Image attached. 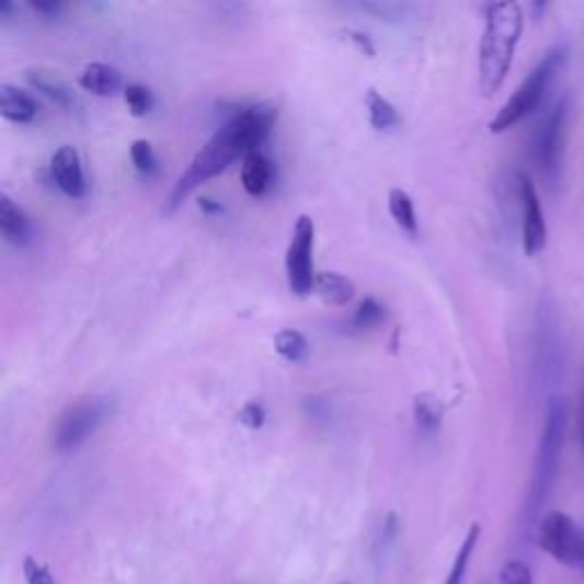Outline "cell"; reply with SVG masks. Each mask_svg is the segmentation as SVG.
<instances>
[{"mask_svg": "<svg viewBox=\"0 0 584 584\" xmlns=\"http://www.w3.org/2000/svg\"><path fill=\"white\" fill-rule=\"evenodd\" d=\"M274 119L276 107L272 103H252L236 110L229 122L192 158L167 199V213H174L194 190L225 172L233 160H244L249 153L261 151L259 147L267 140Z\"/></svg>", "mask_w": 584, "mask_h": 584, "instance_id": "1", "label": "cell"}, {"mask_svg": "<svg viewBox=\"0 0 584 584\" xmlns=\"http://www.w3.org/2000/svg\"><path fill=\"white\" fill-rule=\"evenodd\" d=\"M523 35V10L518 3L505 0L493 3L484 14V31L478 53V73L480 92L493 96L512 69L516 46Z\"/></svg>", "mask_w": 584, "mask_h": 584, "instance_id": "2", "label": "cell"}, {"mask_svg": "<svg viewBox=\"0 0 584 584\" xmlns=\"http://www.w3.org/2000/svg\"><path fill=\"white\" fill-rule=\"evenodd\" d=\"M566 427H569V413L566 402L560 396H552L548 400L543 430L537 443V457L533 468L530 491H527V505H525V518L527 523L537 520L539 512L548 503V497L558 482V472L562 463L564 440H566Z\"/></svg>", "mask_w": 584, "mask_h": 584, "instance_id": "3", "label": "cell"}, {"mask_svg": "<svg viewBox=\"0 0 584 584\" xmlns=\"http://www.w3.org/2000/svg\"><path fill=\"white\" fill-rule=\"evenodd\" d=\"M564 62H566V48L564 46L550 48L541 58V62L525 76V80L509 96V101L500 107V113L491 122V133H505L530 117L533 113H537L539 105L546 99L550 82L562 71Z\"/></svg>", "mask_w": 584, "mask_h": 584, "instance_id": "4", "label": "cell"}, {"mask_svg": "<svg viewBox=\"0 0 584 584\" xmlns=\"http://www.w3.org/2000/svg\"><path fill=\"white\" fill-rule=\"evenodd\" d=\"M113 413V398L90 393L69 402L53 425V448L71 453L85 443Z\"/></svg>", "mask_w": 584, "mask_h": 584, "instance_id": "5", "label": "cell"}, {"mask_svg": "<svg viewBox=\"0 0 584 584\" xmlns=\"http://www.w3.org/2000/svg\"><path fill=\"white\" fill-rule=\"evenodd\" d=\"M566 124H569V99L554 103L543 122L539 124L533 142V158L548 187L562 183L564 156H566Z\"/></svg>", "mask_w": 584, "mask_h": 584, "instance_id": "6", "label": "cell"}, {"mask_svg": "<svg viewBox=\"0 0 584 584\" xmlns=\"http://www.w3.org/2000/svg\"><path fill=\"white\" fill-rule=\"evenodd\" d=\"M535 381L541 391H552L560 386L564 373V339L560 316H554V306L543 301L537 313V331H535Z\"/></svg>", "mask_w": 584, "mask_h": 584, "instance_id": "7", "label": "cell"}, {"mask_svg": "<svg viewBox=\"0 0 584 584\" xmlns=\"http://www.w3.org/2000/svg\"><path fill=\"white\" fill-rule=\"evenodd\" d=\"M537 543L554 562L584 573V527L564 512H548L537 523Z\"/></svg>", "mask_w": 584, "mask_h": 584, "instance_id": "8", "label": "cell"}, {"mask_svg": "<svg viewBox=\"0 0 584 584\" xmlns=\"http://www.w3.org/2000/svg\"><path fill=\"white\" fill-rule=\"evenodd\" d=\"M316 221L309 215H299L286 249V276L288 288L297 297H306L316 286Z\"/></svg>", "mask_w": 584, "mask_h": 584, "instance_id": "9", "label": "cell"}, {"mask_svg": "<svg viewBox=\"0 0 584 584\" xmlns=\"http://www.w3.org/2000/svg\"><path fill=\"white\" fill-rule=\"evenodd\" d=\"M518 202H520V229H523V252L527 256H537L543 252L548 242L546 215L539 199V192L530 176L518 174Z\"/></svg>", "mask_w": 584, "mask_h": 584, "instance_id": "10", "label": "cell"}, {"mask_svg": "<svg viewBox=\"0 0 584 584\" xmlns=\"http://www.w3.org/2000/svg\"><path fill=\"white\" fill-rule=\"evenodd\" d=\"M50 176L67 197L82 199L88 194L85 170H82L80 156L73 147H60L50 158Z\"/></svg>", "mask_w": 584, "mask_h": 584, "instance_id": "11", "label": "cell"}, {"mask_svg": "<svg viewBox=\"0 0 584 584\" xmlns=\"http://www.w3.org/2000/svg\"><path fill=\"white\" fill-rule=\"evenodd\" d=\"M0 231L14 247H27L35 240V227L25 210L10 197L8 192L0 194Z\"/></svg>", "mask_w": 584, "mask_h": 584, "instance_id": "12", "label": "cell"}, {"mask_svg": "<svg viewBox=\"0 0 584 584\" xmlns=\"http://www.w3.org/2000/svg\"><path fill=\"white\" fill-rule=\"evenodd\" d=\"M39 113L35 96L14 85H0V115L12 124H31Z\"/></svg>", "mask_w": 584, "mask_h": 584, "instance_id": "13", "label": "cell"}, {"mask_svg": "<svg viewBox=\"0 0 584 584\" xmlns=\"http://www.w3.org/2000/svg\"><path fill=\"white\" fill-rule=\"evenodd\" d=\"M80 88L96 96H115L122 90V71L113 65L92 62L80 71Z\"/></svg>", "mask_w": 584, "mask_h": 584, "instance_id": "14", "label": "cell"}, {"mask_svg": "<svg viewBox=\"0 0 584 584\" xmlns=\"http://www.w3.org/2000/svg\"><path fill=\"white\" fill-rule=\"evenodd\" d=\"M272 176H274L272 160L263 151L249 153L242 160V170H240L242 187L247 194H252V197H263L272 185Z\"/></svg>", "mask_w": 584, "mask_h": 584, "instance_id": "15", "label": "cell"}, {"mask_svg": "<svg viewBox=\"0 0 584 584\" xmlns=\"http://www.w3.org/2000/svg\"><path fill=\"white\" fill-rule=\"evenodd\" d=\"M313 290L324 304H331V306H347L356 295L354 282L339 272H320L316 276Z\"/></svg>", "mask_w": 584, "mask_h": 584, "instance_id": "16", "label": "cell"}, {"mask_svg": "<svg viewBox=\"0 0 584 584\" xmlns=\"http://www.w3.org/2000/svg\"><path fill=\"white\" fill-rule=\"evenodd\" d=\"M27 82H31V88H35L37 92L46 94L53 103H58L62 107H73L76 105V96L73 92L67 88V82H62L58 76L44 71V69H31L25 73Z\"/></svg>", "mask_w": 584, "mask_h": 584, "instance_id": "17", "label": "cell"}, {"mask_svg": "<svg viewBox=\"0 0 584 584\" xmlns=\"http://www.w3.org/2000/svg\"><path fill=\"white\" fill-rule=\"evenodd\" d=\"M388 210H391V217L396 219V225L411 238L419 236V217H415V206L411 194L393 187L388 192Z\"/></svg>", "mask_w": 584, "mask_h": 584, "instance_id": "18", "label": "cell"}, {"mask_svg": "<svg viewBox=\"0 0 584 584\" xmlns=\"http://www.w3.org/2000/svg\"><path fill=\"white\" fill-rule=\"evenodd\" d=\"M366 107H368V119L375 130H393L402 124L398 107L386 96H381L377 90H368Z\"/></svg>", "mask_w": 584, "mask_h": 584, "instance_id": "19", "label": "cell"}, {"mask_svg": "<svg viewBox=\"0 0 584 584\" xmlns=\"http://www.w3.org/2000/svg\"><path fill=\"white\" fill-rule=\"evenodd\" d=\"M274 350L282 358H286L288 364H301V360L309 356V341L301 331L297 329H282L274 339Z\"/></svg>", "mask_w": 584, "mask_h": 584, "instance_id": "20", "label": "cell"}, {"mask_svg": "<svg viewBox=\"0 0 584 584\" xmlns=\"http://www.w3.org/2000/svg\"><path fill=\"white\" fill-rule=\"evenodd\" d=\"M413 419L419 430L434 432L443 419V402L432 393H421L413 398Z\"/></svg>", "mask_w": 584, "mask_h": 584, "instance_id": "21", "label": "cell"}, {"mask_svg": "<svg viewBox=\"0 0 584 584\" xmlns=\"http://www.w3.org/2000/svg\"><path fill=\"white\" fill-rule=\"evenodd\" d=\"M480 535H482V527L476 523V525H470V530L457 552V558L453 562V569L448 573V577H445V584H463L466 580V571H468V564L472 560V552H476L478 548V541H480Z\"/></svg>", "mask_w": 584, "mask_h": 584, "instance_id": "22", "label": "cell"}, {"mask_svg": "<svg viewBox=\"0 0 584 584\" xmlns=\"http://www.w3.org/2000/svg\"><path fill=\"white\" fill-rule=\"evenodd\" d=\"M383 318H386L383 306L375 297H366L364 301L356 306L354 316L347 322V329L352 333H364V331H370V329L379 327L383 322Z\"/></svg>", "mask_w": 584, "mask_h": 584, "instance_id": "23", "label": "cell"}, {"mask_svg": "<svg viewBox=\"0 0 584 584\" xmlns=\"http://www.w3.org/2000/svg\"><path fill=\"white\" fill-rule=\"evenodd\" d=\"M124 101L133 117H145L151 113V107H153L151 90L147 85H140V82H130V85L124 88Z\"/></svg>", "mask_w": 584, "mask_h": 584, "instance_id": "24", "label": "cell"}, {"mask_svg": "<svg viewBox=\"0 0 584 584\" xmlns=\"http://www.w3.org/2000/svg\"><path fill=\"white\" fill-rule=\"evenodd\" d=\"M130 158H133V164L135 170L140 174H153L156 167H158V160H156V153H153V147L149 140H135L130 145Z\"/></svg>", "mask_w": 584, "mask_h": 584, "instance_id": "25", "label": "cell"}, {"mask_svg": "<svg viewBox=\"0 0 584 584\" xmlns=\"http://www.w3.org/2000/svg\"><path fill=\"white\" fill-rule=\"evenodd\" d=\"M491 584H533V571L525 562L512 560L497 571Z\"/></svg>", "mask_w": 584, "mask_h": 584, "instance_id": "26", "label": "cell"}, {"mask_svg": "<svg viewBox=\"0 0 584 584\" xmlns=\"http://www.w3.org/2000/svg\"><path fill=\"white\" fill-rule=\"evenodd\" d=\"M238 421L249 430H261L267 421V413L261 402H247L238 413Z\"/></svg>", "mask_w": 584, "mask_h": 584, "instance_id": "27", "label": "cell"}, {"mask_svg": "<svg viewBox=\"0 0 584 584\" xmlns=\"http://www.w3.org/2000/svg\"><path fill=\"white\" fill-rule=\"evenodd\" d=\"M23 575H25L27 584H55L50 569L46 564L37 562L35 558H25Z\"/></svg>", "mask_w": 584, "mask_h": 584, "instance_id": "28", "label": "cell"}, {"mask_svg": "<svg viewBox=\"0 0 584 584\" xmlns=\"http://www.w3.org/2000/svg\"><path fill=\"white\" fill-rule=\"evenodd\" d=\"M345 35H347V39H350L360 53L368 55V58H375L377 48H375L373 39H370L366 33H360V31H345Z\"/></svg>", "mask_w": 584, "mask_h": 584, "instance_id": "29", "label": "cell"}, {"mask_svg": "<svg viewBox=\"0 0 584 584\" xmlns=\"http://www.w3.org/2000/svg\"><path fill=\"white\" fill-rule=\"evenodd\" d=\"M33 10L39 14V16H44L46 21H53V19H58L60 14H62V3H37V5H33Z\"/></svg>", "mask_w": 584, "mask_h": 584, "instance_id": "30", "label": "cell"}, {"mask_svg": "<svg viewBox=\"0 0 584 584\" xmlns=\"http://www.w3.org/2000/svg\"><path fill=\"white\" fill-rule=\"evenodd\" d=\"M199 208L204 210V213H208V215H215V213H221V204H215L213 199H199Z\"/></svg>", "mask_w": 584, "mask_h": 584, "instance_id": "31", "label": "cell"}, {"mask_svg": "<svg viewBox=\"0 0 584 584\" xmlns=\"http://www.w3.org/2000/svg\"><path fill=\"white\" fill-rule=\"evenodd\" d=\"M584 421V419H582ZM582 436H584V423H582Z\"/></svg>", "mask_w": 584, "mask_h": 584, "instance_id": "32", "label": "cell"}]
</instances>
